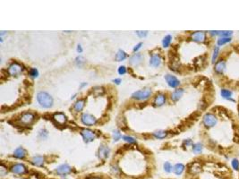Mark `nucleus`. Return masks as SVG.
Wrapping results in <instances>:
<instances>
[{
    "mask_svg": "<svg viewBox=\"0 0 239 179\" xmlns=\"http://www.w3.org/2000/svg\"><path fill=\"white\" fill-rule=\"evenodd\" d=\"M37 100L41 107L49 108L53 104V99L52 97L47 92H39L37 95Z\"/></svg>",
    "mask_w": 239,
    "mask_h": 179,
    "instance_id": "obj_1",
    "label": "nucleus"
},
{
    "mask_svg": "<svg viewBox=\"0 0 239 179\" xmlns=\"http://www.w3.org/2000/svg\"><path fill=\"white\" fill-rule=\"evenodd\" d=\"M151 91L150 89H144V90H141V91L134 92L132 94V98L138 100H144L148 99L151 96Z\"/></svg>",
    "mask_w": 239,
    "mask_h": 179,
    "instance_id": "obj_2",
    "label": "nucleus"
},
{
    "mask_svg": "<svg viewBox=\"0 0 239 179\" xmlns=\"http://www.w3.org/2000/svg\"><path fill=\"white\" fill-rule=\"evenodd\" d=\"M203 124L206 127H213L217 124V117L213 114H206L203 117Z\"/></svg>",
    "mask_w": 239,
    "mask_h": 179,
    "instance_id": "obj_3",
    "label": "nucleus"
},
{
    "mask_svg": "<svg viewBox=\"0 0 239 179\" xmlns=\"http://www.w3.org/2000/svg\"><path fill=\"white\" fill-rule=\"evenodd\" d=\"M82 119V122L86 125H93L96 124L97 122V119L94 116L91 115V114H83L81 117Z\"/></svg>",
    "mask_w": 239,
    "mask_h": 179,
    "instance_id": "obj_4",
    "label": "nucleus"
},
{
    "mask_svg": "<svg viewBox=\"0 0 239 179\" xmlns=\"http://www.w3.org/2000/svg\"><path fill=\"white\" fill-rule=\"evenodd\" d=\"M22 71H23V67L17 63L12 64L11 66L9 67V69H8V73L13 76H16V75L20 74Z\"/></svg>",
    "mask_w": 239,
    "mask_h": 179,
    "instance_id": "obj_5",
    "label": "nucleus"
},
{
    "mask_svg": "<svg viewBox=\"0 0 239 179\" xmlns=\"http://www.w3.org/2000/svg\"><path fill=\"white\" fill-rule=\"evenodd\" d=\"M165 79L167 81V83L168 84L172 87V88H176L177 87L179 84H180V82H179V80L177 78V77H175L173 75H170V74H168L165 76Z\"/></svg>",
    "mask_w": 239,
    "mask_h": 179,
    "instance_id": "obj_6",
    "label": "nucleus"
},
{
    "mask_svg": "<svg viewBox=\"0 0 239 179\" xmlns=\"http://www.w3.org/2000/svg\"><path fill=\"white\" fill-rule=\"evenodd\" d=\"M81 134H82V135H83V139H84V141L86 142H92L95 139V137H96V136H95V134L89 129H83Z\"/></svg>",
    "mask_w": 239,
    "mask_h": 179,
    "instance_id": "obj_7",
    "label": "nucleus"
},
{
    "mask_svg": "<svg viewBox=\"0 0 239 179\" xmlns=\"http://www.w3.org/2000/svg\"><path fill=\"white\" fill-rule=\"evenodd\" d=\"M206 39V35L202 31H196L192 34V40L195 42H203Z\"/></svg>",
    "mask_w": 239,
    "mask_h": 179,
    "instance_id": "obj_8",
    "label": "nucleus"
},
{
    "mask_svg": "<svg viewBox=\"0 0 239 179\" xmlns=\"http://www.w3.org/2000/svg\"><path fill=\"white\" fill-rule=\"evenodd\" d=\"M34 120V116L31 113H25L21 117V122L24 125H30Z\"/></svg>",
    "mask_w": 239,
    "mask_h": 179,
    "instance_id": "obj_9",
    "label": "nucleus"
},
{
    "mask_svg": "<svg viewBox=\"0 0 239 179\" xmlns=\"http://www.w3.org/2000/svg\"><path fill=\"white\" fill-rule=\"evenodd\" d=\"M56 172L58 175H67L71 172V168L67 164H63L57 167V168L56 169Z\"/></svg>",
    "mask_w": 239,
    "mask_h": 179,
    "instance_id": "obj_10",
    "label": "nucleus"
},
{
    "mask_svg": "<svg viewBox=\"0 0 239 179\" xmlns=\"http://www.w3.org/2000/svg\"><path fill=\"white\" fill-rule=\"evenodd\" d=\"M226 70V62L224 60H219L215 64V71L218 74H223Z\"/></svg>",
    "mask_w": 239,
    "mask_h": 179,
    "instance_id": "obj_11",
    "label": "nucleus"
},
{
    "mask_svg": "<svg viewBox=\"0 0 239 179\" xmlns=\"http://www.w3.org/2000/svg\"><path fill=\"white\" fill-rule=\"evenodd\" d=\"M11 171L14 174H18V175H22V174H24L26 169H25V167L22 164H16L12 167L11 168Z\"/></svg>",
    "mask_w": 239,
    "mask_h": 179,
    "instance_id": "obj_12",
    "label": "nucleus"
},
{
    "mask_svg": "<svg viewBox=\"0 0 239 179\" xmlns=\"http://www.w3.org/2000/svg\"><path fill=\"white\" fill-rule=\"evenodd\" d=\"M99 155H100V158H102V159H106L108 155H109V149L107 147V146H100V148L99 150Z\"/></svg>",
    "mask_w": 239,
    "mask_h": 179,
    "instance_id": "obj_13",
    "label": "nucleus"
},
{
    "mask_svg": "<svg viewBox=\"0 0 239 179\" xmlns=\"http://www.w3.org/2000/svg\"><path fill=\"white\" fill-rule=\"evenodd\" d=\"M53 118L55 119V121L60 125H64L66 122V117L64 115L63 113H57L54 115Z\"/></svg>",
    "mask_w": 239,
    "mask_h": 179,
    "instance_id": "obj_14",
    "label": "nucleus"
},
{
    "mask_svg": "<svg viewBox=\"0 0 239 179\" xmlns=\"http://www.w3.org/2000/svg\"><path fill=\"white\" fill-rule=\"evenodd\" d=\"M161 63V58L158 55H154L150 59V64L153 67H158Z\"/></svg>",
    "mask_w": 239,
    "mask_h": 179,
    "instance_id": "obj_15",
    "label": "nucleus"
},
{
    "mask_svg": "<svg viewBox=\"0 0 239 179\" xmlns=\"http://www.w3.org/2000/svg\"><path fill=\"white\" fill-rule=\"evenodd\" d=\"M142 56L140 54H135L130 58V64L133 66H139L142 61Z\"/></svg>",
    "mask_w": 239,
    "mask_h": 179,
    "instance_id": "obj_16",
    "label": "nucleus"
},
{
    "mask_svg": "<svg viewBox=\"0 0 239 179\" xmlns=\"http://www.w3.org/2000/svg\"><path fill=\"white\" fill-rule=\"evenodd\" d=\"M165 101H166V97L165 95L163 94H158L157 95V97L155 98V100H154V104L158 107H161L162 105L165 104Z\"/></svg>",
    "mask_w": 239,
    "mask_h": 179,
    "instance_id": "obj_17",
    "label": "nucleus"
},
{
    "mask_svg": "<svg viewBox=\"0 0 239 179\" xmlns=\"http://www.w3.org/2000/svg\"><path fill=\"white\" fill-rule=\"evenodd\" d=\"M183 94H184V90L183 89H177V90H176L173 93H172V95H171V100H173V101H177L180 98L183 96Z\"/></svg>",
    "mask_w": 239,
    "mask_h": 179,
    "instance_id": "obj_18",
    "label": "nucleus"
},
{
    "mask_svg": "<svg viewBox=\"0 0 239 179\" xmlns=\"http://www.w3.org/2000/svg\"><path fill=\"white\" fill-rule=\"evenodd\" d=\"M13 155H14L15 158H23L25 157V155H26V151H25V150L23 148L19 147V148H17L16 150L14 151Z\"/></svg>",
    "mask_w": 239,
    "mask_h": 179,
    "instance_id": "obj_19",
    "label": "nucleus"
},
{
    "mask_svg": "<svg viewBox=\"0 0 239 179\" xmlns=\"http://www.w3.org/2000/svg\"><path fill=\"white\" fill-rule=\"evenodd\" d=\"M31 163L35 166H38V167H40L43 165L44 163V158L41 157V156H36V157H33V159H31Z\"/></svg>",
    "mask_w": 239,
    "mask_h": 179,
    "instance_id": "obj_20",
    "label": "nucleus"
},
{
    "mask_svg": "<svg viewBox=\"0 0 239 179\" xmlns=\"http://www.w3.org/2000/svg\"><path fill=\"white\" fill-rule=\"evenodd\" d=\"M189 170H190L191 173L194 174V175L198 174V173L202 170V166H201L199 163H197V162H196V163H193L192 166L190 167Z\"/></svg>",
    "mask_w": 239,
    "mask_h": 179,
    "instance_id": "obj_21",
    "label": "nucleus"
},
{
    "mask_svg": "<svg viewBox=\"0 0 239 179\" xmlns=\"http://www.w3.org/2000/svg\"><path fill=\"white\" fill-rule=\"evenodd\" d=\"M212 35H218L221 36L222 38H228L230 35H232V31H211Z\"/></svg>",
    "mask_w": 239,
    "mask_h": 179,
    "instance_id": "obj_22",
    "label": "nucleus"
},
{
    "mask_svg": "<svg viewBox=\"0 0 239 179\" xmlns=\"http://www.w3.org/2000/svg\"><path fill=\"white\" fill-rule=\"evenodd\" d=\"M184 170H185V166L183 164H177V165H175L173 167L174 173L176 174V175H181Z\"/></svg>",
    "mask_w": 239,
    "mask_h": 179,
    "instance_id": "obj_23",
    "label": "nucleus"
},
{
    "mask_svg": "<svg viewBox=\"0 0 239 179\" xmlns=\"http://www.w3.org/2000/svg\"><path fill=\"white\" fill-rule=\"evenodd\" d=\"M232 91H228V90H221V96L224 98V99H227V100H233L231 99V96H232ZM234 101V100H233Z\"/></svg>",
    "mask_w": 239,
    "mask_h": 179,
    "instance_id": "obj_24",
    "label": "nucleus"
},
{
    "mask_svg": "<svg viewBox=\"0 0 239 179\" xmlns=\"http://www.w3.org/2000/svg\"><path fill=\"white\" fill-rule=\"evenodd\" d=\"M84 100H78L75 102V104L74 105V108L75 111H82L83 108H84Z\"/></svg>",
    "mask_w": 239,
    "mask_h": 179,
    "instance_id": "obj_25",
    "label": "nucleus"
},
{
    "mask_svg": "<svg viewBox=\"0 0 239 179\" xmlns=\"http://www.w3.org/2000/svg\"><path fill=\"white\" fill-rule=\"evenodd\" d=\"M168 133L166 131H162V130H161V131H157L154 133V136L158 139H163L167 136Z\"/></svg>",
    "mask_w": 239,
    "mask_h": 179,
    "instance_id": "obj_26",
    "label": "nucleus"
},
{
    "mask_svg": "<svg viewBox=\"0 0 239 179\" xmlns=\"http://www.w3.org/2000/svg\"><path fill=\"white\" fill-rule=\"evenodd\" d=\"M125 57H126V55H125V53H124V51H123V50H118V52L117 53V55H116V59L117 60V61H123L124 59H125Z\"/></svg>",
    "mask_w": 239,
    "mask_h": 179,
    "instance_id": "obj_27",
    "label": "nucleus"
},
{
    "mask_svg": "<svg viewBox=\"0 0 239 179\" xmlns=\"http://www.w3.org/2000/svg\"><path fill=\"white\" fill-rule=\"evenodd\" d=\"M202 151V143H195L193 146V151L194 153H201Z\"/></svg>",
    "mask_w": 239,
    "mask_h": 179,
    "instance_id": "obj_28",
    "label": "nucleus"
},
{
    "mask_svg": "<svg viewBox=\"0 0 239 179\" xmlns=\"http://www.w3.org/2000/svg\"><path fill=\"white\" fill-rule=\"evenodd\" d=\"M230 41H231V39L229 37L228 38H220V39L218 40L217 44H218V46H222V45H224L226 43H228Z\"/></svg>",
    "mask_w": 239,
    "mask_h": 179,
    "instance_id": "obj_29",
    "label": "nucleus"
},
{
    "mask_svg": "<svg viewBox=\"0 0 239 179\" xmlns=\"http://www.w3.org/2000/svg\"><path fill=\"white\" fill-rule=\"evenodd\" d=\"M171 40H172V37H171L170 35L166 36V37L163 39V41H162V45H163V47H168L169 46L170 42H171Z\"/></svg>",
    "mask_w": 239,
    "mask_h": 179,
    "instance_id": "obj_30",
    "label": "nucleus"
},
{
    "mask_svg": "<svg viewBox=\"0 0 239 179\" xmlns=\"http://www.w3.org/2000/svg\"><path fill=\"white\" fill-rule=\"evenodd\" d=\"M231 165H232V168H233L235 170H239V160H238V159L234 158V159L231 161Z\"/></svg>",
    "mask_w": 239,
    "mask_h": 179,
    "instance_id": "obj_31",
    "label": "nucleus"
},
{
    "mask_svg": "<svg viewBox=\"0 0 239 179\" xmlns=\"http://www.w3.org/2000/svg\"><path fill=\"white\" fill-rule=\"evenodd\" d=\"M218 52H219V50H218V47H216L213 50V56H212V63H215L218 56Z\"/></svg>",
    "mask_w": 239,
    "mask_h": 179,
    "instance_id": "obj_32",
    "label": "nucleus"
},
{
    "mask_svg": "<svg viewBox=\"0 0 239 179\" xmlns=\"http://www.w3.org/2000/svg\"><path fill=\"white\" fill-rule=\"evenodd\" d=\"M164 169H165V171H166V172L170 173V172L172 171V169H173L172 165L169 163V162H166V163L164 164Z\"/></svg>",
    "mask_w": 239,
    "mask_h": 179,
    "instance_id": "obj_33",
    "label": "nucleus"
},
{
    "mask_svg": "<svg viewBox=\"0 0 239 179\" xmlns=\"http://www.w3.org/2000/svg\"><path fill=\"white\" fill-rule=\"evenodd\" d=\"M123 139H124L125 142H129V143H135V142H136L135 139L133 138V137H131V136H127V135H125V136L123 137Z\"/></svg>",
    "mask_w": 239,
    "mask_h": 179,
    "instance_id": "obj_34",
    "label": "nucleus"
},
{
    "mask_svg": "<svg viewBox=\"0 0 239 179\" xmlns=\"http://www.w3.org/2000/svg\"><path fill=\"white\" fill-rule=\"evenodd\" d=\"M121 134L119 133V131H117V130H115V131L113 132V138H114V141H118L120 138H121Z\"/></svg>",
    "mask_w": 239,
    "mask_h": 179,
    "instance_id": "obj_35",
    "label": "nucleus"
},
{
    "mask_svg": "<svg viewBox=\"0 0 239 179\" xmlns=\"http://www.w3.org/2000/svg\"><path fill=\"white\" fill-rule=\"evenodd\" d=\"M30 75L33 77H37L39 75V72L36 68H31L30 71Z\"/></svg>",
    "mask_w": 239,
    "mask_h": 179,
    "instance_id": "obj_36",
    "label": "nucleus"
},
{
    "mask_svg": "<svg viewBox=\"0 0 239 179\" xmlns=\"http://www.w3.org/2000/svg\"><path fill=\"white\" fill-rule=\"evenodd\" d=\"M136 33L140 38H143V37H145L147 35V31H137Z\"/></svg>",
    "mask_w": 239,
    "mask_h": 179,
    "instance_id": "obj_37",
    "label": "nucleus"
},
{
    "mask_svg": "<svg viewBox=\"0 0 239 179\" xmlns=\"http://www.w3.org/2000/svg\"><path fill=\"white\" fill-rule=\"evenodd\" d=\"M118 73L119 74H124L126 73V68L124 67H120L118 68Z\"/></svg>",
    "mask_w": 239,
    "mask_h": 179,
    "instance_id": "obj_38",
    "label": "nucleus"
},
{
    "mask_svg": "<svg viewBox=\"0 0 239 179\" xmlns=\"http://www.w3.org/2000/svg\"><path fill=\"white\" fill-rule=\"evenodd\" d=\"M6 173H7V171L6 170L5 167H4V166H1V168H0V174H1V175L4 176Z\"/></svg>",
    "mask_w": 239,
    "mask_h": 179,
    "instance_id": "obj_39",
    "label": "nucleus"
},
{
    "mask_svg": "<svg viewBox=\"0 0 239 179\" xmlns=\"http://www.w3.org/2000/svg\"><path fill=\"white\" fill-rule=\"evenodd\" d=\"M141 46H142V43H141H141H139V44H137V45L135 46V47L134 48V52H135V51H137V50H139V48L141 47Z\"/></svg>",
    "mask_w": 239,
    "mask_h": 179,
    "instance_id": "obj_40",
    "label": "nucleus"
},
{
    "mask_svg": "<svg viewBox=\"0 0 239 179\" xmlns=\"http://www.w3.org/2000/svg\"><path fill=\"white\" fill-rule=\"evenodd\" d=\"M114 82H115L117 84H119V83H121V80H120V79H115V80H114Z\"/></svg>",
    "mask_w": 239,
    "mask_h": 179,
    "instance_id": "obj_41",
    "label": "nucleus"
},
{
    "mask_svg": "<svg viewBox=\"0 0 239 179\" xmlns=\"http://www.w3.org/2000/svg\"><path fill=\"white\" fill-rule=\"evenodd\" d=\"M77 51L78 52H82V47H81V46H78V47H77Z\"/></svg>",
    "mask_w": 239,
    "mask_h": 179,
    "instance_id": "obj_42",
    "label": "nucleus"
}]
</instances>
